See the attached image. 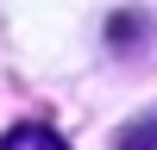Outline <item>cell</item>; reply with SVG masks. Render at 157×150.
<instances>
[{
    "instance_id": "cell-1",
    "label": "cell",
    "mask_w": 157,
    "mask_h": 150,
    "mask_svg": "<svg viewBox=\"0 0 157 150\" xmlns=\"http://www.w3.org/2000/svg\"><path fill=\"white\" fill-rule=\"evenodd\" d=\"M0 150H69L50 125H13L6 138H0Z\"/></svg>"
},
{
    "instance_id": "cell-2",
    "label": "cell",
    "mask_w": 157,
    "mask_h": 150,
    "mask_svg": "<svg viewBox=\"0 0 157 150\" xmlns=\"http://www.w3.org/2000/svg\"><path fill=\"white\" fill-rule=\"evenodd\" d=\"M120 150H157V112H145V119H132L120 131Z\"/></svg>"
}]
</instances>
